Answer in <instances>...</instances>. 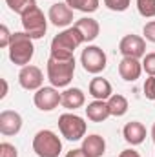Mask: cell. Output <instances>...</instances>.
I'll use <instances>...</instances> for the list:
<instances>
[{"instance_id":"obj_11","label":"cell","mask_w":155,"mask_h":157,"mask_svg":"<svg viewBox=\"0 0 155 157\" xmlns=\"http://www.w3.org/2000/svg\"><path fill=\"white\" fill-rule=\"evenodd\" d=\"M47 18L53 26L57 28H70L73 22V9L66 4V2H55L49 11H47Z\"/></svg>"},{"instance_id":"obj_7","label":"cell","mask_w":155,"mask_h":157,"mask_svg":"<svg viewBox=\"0 0 155 157\" xmlns=\"http://www.w3.org/2000/svg\"><path fill=\"white\" fill-rule=\"evenodd\" d=\"M80 64H82V68L88 73L99 75L100 71L106 70L108 57H106L102 48H99V46H86V49H82V55H80Z\"/></svg>"},{"instance_id":"obj_4","label":"cell","mask_w":155,"mask_h":157,"mask_svg":"<svg viewBox=\"0 0 155 157\" xmlns=\"http://www.w3.org/2000/svg\"><path fill=\"white\" fill-rule=\"evenodd\" d=\"M33 152L37 157H59L62 152V141L55 132L40 130L33 137Z\"/></svg>"},{"instance_id":"obj_16","label":"cell","mask_w":155,"mask_h":157,"mask_svg":"<svg viewBox=\"0 0 155 157\" xmlns=\"http://www.w3.org/2000/svg\"><path fill=\"white\" fill-rule=\"evenodd\" d=\"M122 137L126 143H130L131 146H137V144H142L144 139H146V126L139 121H131L128 122L124 128H122Z\"/></svg>"},{"instance_id":"obj_20","label":"cell","mask_w":155,"mask_h":157,"mask_svg":"<svg viewBox=\"0 0 155 157\" xmlns=\"http://www.w3.org/2000/svg\"><path fill=\"white\" fill-rule=\"evenodd\" d=\"M108 108H110V113L112 117H122L126 115L130 104H128V99L120 93H113L110 99H108Z\"/></svg>"},{"instance_id":"obj_18","label":"cell","mask_w":155,"mask_h":157,"mask_svg":"<svg viewBox=\"0 0 155 157\" xmlns=\"http://www.w3.org/2000/svg\"><path fill=\"white\" fill-rule=\"evenodd\" d=\"M73 26L77 28L78 31H80V35L84 37V42H93V40L99 37V33H100L99 22H97L95 18H91V17H82V18H78Z\"/></svg>"},{"instance_id":"obj_5","label":"cell","mask_w":155,"mask_h":157,"mask_svg":"<svg viewBox=\"0 0 155 157\" xmlns=\"http://www.w3.org/2000/svg\"><path fill=\"white\" fill-rule=\"evenodd\" d=\"M59 130H60L64 139H68V141H80V139L86 137L88 124H86V121L80 115L68 112V113H62L59 117Z\"/></svg>"},{"instance_id":"obj_23","label":"cell","mask_w":155,"mask_h":157,"mask_svg":"<svg viewBox=\"0 0 155 157\" xmlns=\"http://www.w3.org/2000/svg\"><path fill=\"white\" fill-rule=\"evenodd\" d=\"M137 11L144 18L155 17V0H137Z\"/></svg>"},{"instance_id":"obj_8","label":"cell","mask_w":155,"mask_h":157,"mask_svg":"<svg viewBox=\"0 0 155 157\" xmlns=\"http://www.w3.org/2000/svg\"><path fill=\"white\" fill-rule=\"evenodd\" d=\"M33 102L40 112H53L60 102H62V93L55 86H42L35 91Z\"/></svg>"},{"instance_id":"obj_24","label":"cell","mask_w":155,"mask_h":157,"mask_svg":"<svg viewBox=\"0 0 155 157\" xmlns=\"http://www.w3.org/2000/svg\"><path fill=\"white\" fill-rule=\"evenodd\" d=\"M104 6L110 9V11H115V13H122L130 7L131 0H102Z\"/></svg>"},{"instance_id":"obj_2","label":"cell","mask_w":155,"mask_h":157,"mask_svg":"<svg viewBox=\"0 0 155 157\" xmlns=\"http://www.w3.org/2000/svg\"><path fill=\"white\" fill-rule=\"evenodd\" d=\"M47 80L55 88H68L75 75V57L71 59H47Z\"/></svg>"},{"instance_id":"obj_6","label":"cell","mask_w":155,"mask_h":157,"mask_svg":"<svg viewBox=\"0 0 155 157\" xmlns=\"http://www.w3.org/2000/svg\"><path fill=\"white\" fill-rule=\"evenodd\" d=\"M47 20L49 18L42 13V9H40L39 6H35V7L28 9L22 15V28H24V31L31 39L37 40L46 35V31H47Z\"/></svg>"},{"instance_id":"obj_12","label":"cell","mask_w":155,"mask_h":157,"mask_svg":"<svg viewBox=\"0 0 155 157\" xmlns=\"http://www.w3.org/2000/svg\"><path fill=\"white\" fill-rule=\"evenodd\" d=\"M22 130V117L18 112L15 110H4L0 113V133L9 137V135H17Z\"/></svg>"},{"instance_id":"obj_32","label":"cell","mask_w":155,"mask_h":157,"mask_svg":"<svg viewBox=\"0 0 155 157\" xmlns=\"http://www.w3.org/2000/svg\"><path fill=\"white\" fill-rule=\"evenodd\" d=\"M6 95H7V80L2 78V93H0V99H4Z\"/></svg>"},{"instance_id":"obj_30","label":"cell","mask_w":155,"mask_h":157,"mask_svg":"<svg viewBox=\"0 0 155 157\" xmlns=\"http://www.w3.org/2000/svg\"><path fill=\"white\" fill-rule=\"evenodd\" d=\"M119 157H141V154L137 152V150H133V148H128V150H122Z\"/></svg>"},{"instance_id":"obj_27","label":"cell","mask_w":155,"mask_h":157,"mask_svg":"<svg viewBox=\"0 0 155 157\" xmlns=\"http://www.w3.org/2000/svg\"><path fill=\"white\" fill-rule=\"evenodd\" d=\"M11 39H13V33L9 31V28L6 24H2L0 26V48H9Z\"/></svg>"},{"instance_id":"obj_29","label":"cell","mask_w":155,"mask_h":157,"mask_svg":"<svg viewBox=\"0 0 155 157\" xmlns=\"http://www.w3.org/2000/svg\"><path fill=\"white\" fill-rule=\"evenodd\" d=\"M142 35H144V39L148 40V42H153L155 44V20H150V22L144 24Z\"/></svg>"},{"instance_id":"obj_14","label":"cell","mask_w":155,"mask_h":157,"mask_svg":"<svg viewBox=\"0 0 155 157\" xmlns=\"http://www.w3.org/2000/svg\"><path fill=\"white\" fill-rule=\"evenodd\" d=\"M82 152L86 157H102L106 154V141L99 133H91L82 139Z\"/></svg>"},{"instance_id":"obj_13","label":"cell","mask_w":155,"mask_h":157,"mask_svg":"<svg viewBox=\"0 0 155 157\" xmlns=\"http://www.w3.org/2000/svg\"><path fill=\"white\" fill-rule=\"evenodd\" d=\"M142 73V62L139 59H131V57H122V60L119 62V75L124 78L126 82H135Z\"/></svg>"},{"instance_id":"obj_28","label":"cell","mask_w":155,"mask_h":157,"mask_svg":"<svg viewBox=\"0 0 155 157\" xmlns=\"http://www.w3.org/2000/svg\"><path fill=\"white\" fill-rule=\"evenodd\" d=\"M0 157H18L17 146L11 143H0Z\"/></svg>"},{"instance_id":"obj_19","label":"cell","mask_w":155,"mask_h":157,"mask_svg":"<svg viewBox=\"0 0 155 157\" xmlns=\"http://www.w3.org/2000/svg\"><path fill=\"white\" fill-rule=\"evenodd\" d=\"M86 117L91 122H104L108 117H112L110 108H108V101H91L86 108Z\"/></svg>"},{"instance_id":"obj_22","label":"cell","mask_w":155,"mask_h":157,"mask_svg":"<svg viewBox=\"0 0 155 157\" xmlns=\"http://www.w3.org/2000/svg\"><path fill=\"white\" fill-rule=\"evenodd\" d=\"M6 4H7V7H9L13 13H18L20 17H22L28 9H31V7L37 6L35 0H6Z\"/></svg>"},{"instance_id":"obj_15","label":"cell","mask_w":155,"mask_h":157,"mask_svg":"<svg viewBox=\"0 0 155 157\" xmlns=\"http://www.w3.org/2000/svg\"><path fill=\"white\" fill-rule=\"evenodd\" d=\"M88 91H89V95H91L95 101H108V99L113 95V88H112L110 80L99 77V75L89 80Z\"/></svg>"},{"instance_id":"obj_1","label":"cell","mask_w":155,"mask_h":157,"mask_svg":"<svg viewBox=\"0 0 155 157\" xmlns=\"http://www.w3.org/2000/svg\"><path fill=\"white\" fill-rule=\"evenodd\" d=\"M80 44H84V37L80 35L75 26H70L66 29H62L55 39L51 40V55L55 59H71L73 51L77 49Z\"/></svg>"},{"instance_id":"obj_25","label":"cell","mask_w":155,"mask_h":157,"mask_svg":"<svg viewBox=\"0 0 155 157\" xmlns=\"http://www.w3.org/2000/svg\"><path fill=\"white\" fill-rule=\"evenodd\" d=\"M142 71H146V75L150 77H155V51L142 57Z\"/></svg>"},{"instance_id":"obj_31","label":"cell","mask_w":155,"mask_h":157,"mask_svg":"<svg viewBox=\"0 0 155 157\" xmlns=\"http://www.w3.org/2000/svg\"><path fill=\"white\" fill-rule=\"evenodd\" d=\"M66 157H86L84 155V152H82V148H73V150H70Z\"/></svg>"},{"instance_id":"obj_33","label":"cell","mask_w":155,"mask_h":157,"mask_svg":"<svg viewBox=\"0 0 155 157\" xmlns=\"http://www.w3.org/2000/svg\"><path fill=\"white\" fill-rule=\"evenodd\" d=\"M152 139H153V143H155V122H153V126H152Z\"/></svg>"},{"instance_id":"obj_3","label":"cell","mask_w":155,"mask_h":157,"mask_svg":"<svg viewBox=\"0 0 155 157\" xmlns=\"http://www.w3.org/2000/svg\"><path fill=\"white\" fill-rule=\"evenodd\" d=\"M9 51V60L20 68L28 66L35 55V46H33V39L26 33V31H15L11 44L7 48Z\"/></svg>"},{"instance_id":"obj_21","label":"cell","mask_w":155,"mask_h":157,"mask_svg":"<svg viewBox=\"0 0 155 157\" xmlns=\"http://www.w3.org/2000/svg\"><path fill=\"white\" fill-rule=\"evenodd\" d=\"M66 4L73 11H82V13H95L99 9L100 0H66Z\"/></svg>"},{"instance_id":"obj_9","label":"cell","mask_w":155,"mask_h":157,"mask_svg":"<svg viewBox=\"0 0 155 157\" xmlns=\"http://www.w3.org/2000/svg\"><path fill=\"white\" fill-rule=\"evenodd\" d=\"M119 51L122 57L142 59L146 55V39L139 35H124L119 42Z\"/></svg>"},{"instance_id":"obj_17","label":"cell","mask_w":155,"mask_h":157,"mask_svg":"<svg viewBox=\"0 0 155 157\" xmlns=\"http://www.w3.org/2000/svg\"><path fill=\"white\" fill-rule=\"evenodd\" d=\"M68 112H75L86 104V95L80 88H66L62 91V102H60Z\"/></svg>"},{"instance_id":"obj_10","label":"cell","mask_w":155,"mask_h":157,"mask_svg":"<svg viewBox=\"0 0 155 157\" xmlns=\"http://www.w3.org/2000/svg\"><path fill=\"white\" fill-rule=\"evenodd\" d=\"M18 82L24 90L28 91H37L42 88L44 84V73L39 66H33V64H28L24 68H20V73H18Z\"/></svg>"},{"instance_id":"obj_26","label":"cell","mask_w":155,"mask_h":157,"mask_svg":"<svg viewBox=\"0 0 155 157\" xmlns=\"http://www.w3.org/2000/svg\"><path fill=\"white\" fill-rule=\"evenodd\" d=\"M142 90H144V97L148 101H155V77H150L148 75V78L144 80Z\"/></svg>"}]
</instances>
